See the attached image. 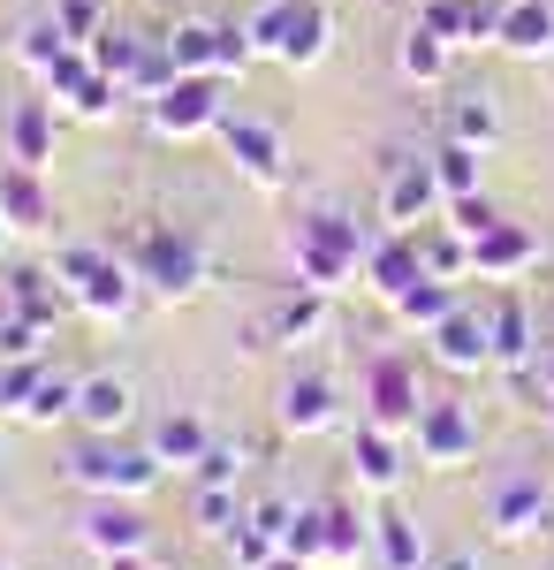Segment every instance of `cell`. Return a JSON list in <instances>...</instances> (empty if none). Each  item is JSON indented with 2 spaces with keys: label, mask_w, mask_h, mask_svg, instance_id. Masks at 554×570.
Segmentation results:
<instances>
[{
  "label": "cell",
  "mask_w": 554,
  "mask_h": 570,
  "mask_svg": "<svg viewBox=\"0 0 554 570\" xmlns=\"http://www.w3.org/2000/svg\"><path fill=\"white\" fill-rule=\"evenodd\" d=\"M426 570H478V556H441V563H426Z\"/></svg>",
  "instance_id": "obj_44"
},
{
  "label": "cell",
  "mask_w": 554,
  "mask_h": 570,
  "mask_svg": "<svg viewBox=\"0 0 554 570\" xmlns=\"http://www.w3.org/2000/svg\"><path fill=\"white\" fill-rule=\"evenodd\" d=\"M0 305L53 335V312H61V297H53V266H16V274L0 282Z\"/></svg>",
  "instance_id": "obj_22"
},
{
  "label": "cell",
  "mask_w": 554,
  "mask_h": 570,
  "mask_svg": "<svg viewBox=\"0 0 554 570\" xmlns=\"http://www.w3.org/2000/svg\"><path fill=\"white\" fill-rule=\"evenodd\" d=\"M198 532H236L244 525V510H236V487H198Z\"/></svg>",
  "instance_id": "obj_38"
},
{
  "label": "cell",
  "mask_w": 554,
  "mask_h": 570,
  "mask_svg": "<svg viewBox=\"0 0 554 570\" xmlns=\"http://www.w3.org/2000/svg\"><path fill=\"white\" fill-rule=\"evenodd\" d=\"M532 259H540V236L516 220H494L486 236H471V274H486V282H516Z\"/></svg>",
  "instance_id": "obj_13"
},
{
  "label": "cell",
  "mask_w": 554,
  "mask_h": 570,
  "mask_svg": "<svg viewBox=\"0 0 554 570\" xmlns=\"http://www.w3.org/2000/svg\"><path fill=\"white\" fill-rule=\"evenodd\" d=\"M327 39H335V23H327L319 0H274V8L251 23V46L274 53L281 69H311V61L327 53Z\"/></svg>",
  "instance_id": "obj_4"
},
{
  "label": "cell",
  "mask_w": 554,
  "mask_h": 570,
  "mask_svg": "<svg viewBox=\"0 0 554 570\" xmlns=\"http://www.w3.org/2000/svg\"><path fill=\"white\" fill-rule=\"evenodd\" d=\"M319 327H327V289H304L297 282V297L274 312V335H281V343H304V335H319Z\"/></svg>",
  "instance_id": "obj_33"
},
{
  "label": "cell",
  "mask_w": 554,
  "mask_h": 570,
  "mask_svg": "<svg viewBox=\"0 0 554 570\" xmlns=\"http://www.w3.org/2000/svg\"><path fill=\"white\" fill-rule=\"evenodd\" d=\"M547 8H554V0H547Z\"/></svg>",
  "instance_id": "obj_49"
},
{
  "label": "cell",
  "mask_w": 554,
  "mask_h": 570,
  "mask_svg": "<svg viewBox=\"0 0 554 570\" xmlns=\"http://www.w3.org/2000/svg\"><path fill=\"white\" fill-rule=\"evenodd\" d=\"M220 145H228V160H236L258 190H274V183H281V130H274V122L228 115V122H220Z\"/></svg>",
  "instance_id": "obj_12"
},
{
  "label": "cell",
  "mask_w": 554,
  "mask_h": 570,
  "mask_svg": "<svg viewBox=\"0 0 554 570\" xmlns=\"http://www.w3.org/2000/svg\"><path fill=\"white\" fill-rule=\"evenodd\" d=\"M61 107H69V115H85V122H107V115L122 107V85H115L107 69H85V77H77V91H69Z\"/></svg>",
  "instance_id": "obj_36"
},
{
  "label": "cell",
  "mask_w": 554,
  "mask_h": 570,
  "mask_svg": "<svg viewBox=\"0 0 554 570\" xmlns=\"http://www.w3.org/2000/svg\"><path fill=\"white\" fill-rule=\"evenodd\" d=\"M373 244H380V236L357 228L349 214H335V206H319V214H304L297 228H289V252H297V282L304 289H342V282L365 266Z\"/></svg>",
  "instance_id": "obj_1"
},
{
  "label": "cell",
  "mask_w": 554,
  "mask_h": 570,
  "mask_svg": "<svg viewBox=\"0 0 554 570\" xmlns=\"http://www.w3.org/2000/svg\"><path fill=\"white\" fill-rule=\"evenodd\" d=\"M0 252H8V220H0Z\"/></svg>",
  "instance_id": "obj_46"
},
{
  "label": "cell",
  "mask_w": 554,
  "mask_h": 570,
  "mask_svg": "<svg viewBox=\"0 0 554 570\" xmlns=\"http://www.w3.org/2000/svg\"><path fill=\"white\" fill-rule=\"evenodd\" d=\"M266 570H319V563H304V556H289V548H281V556H274Z\"/></svg>",
  "instance_id": "obj_43"
},
{
  "label": "cell",
  "mask_w": 554,
  "mask_h": 570,
  "mask_svg": "<svg viewBox=\"0 0 554 570\" xmlns=\"http://www.w3.org/2000/svg\"><path fill=\"white\" fill-rule=\"evenodd\" d=\"M53 282H69V297H77L91 320H122L129 297H137V274H129L115 252H99V244H69V252H53Z\"/></svg>",
  "instance_id": "obj_2"
},
{
  "label": "cell",
  "mask_w": 554,
  "mask_h": 570,
  "mask_svg": "<svg viewBox=\"0 0 554 570\" xmlns=\"http://www.w3.org/2000/svg\"><path fill=\"white\" fill-rule=\"evenodd\" d=\"M0 220L8 228H46L53 220V198H46V183H39V168H0Z\"/></svg>",
  "instance_id": "obj_23"
},
{
  "label": "cell",
  "mask_w": 554,
  "mask_h": 570,
  "mask_svg": "<svg viewBox=\"0 0 554 570\" xmlns=\"http://www.w3.org/2000/svg\"><path fill=\"white\" fill-rule=\"evenodd\" d=\"M349 472H357V487H373V494H395V480H403V456H395V434L365 419V426L349 434Z\"/></svg>",
  "instance_id": "obj_19"
},
{
  "label": "cell",
  "mask_w": 554,
  "mask_h": 570,
  "mask_svg": "<svg viewBox=\"0 0 554 570\" xmlns=\"http://www.w3.org/2000/svg\"><path fill=\"white\" fill-rule=\"evenodd\" d=\"M418 274H426V252H418V236H410V228H395V236H380V244L365 252V282L380 289L387 305H395Z\"/></svg>",
  "instance_id": "obj_15"
},
{
  "label": "cell",
  "mask_w": 554,
  "mask_h": 570,
  "mask_svg": "<svg viewBox=\"0 0 554 570\" xmlns=\"http://www.w3.org/2000/svg\"><path fill=\"white\" fill-rule=\"evenodd\" d=\"M410 434H418V456H426L433 472H456V464L478 456V419H471L464 403H426Z\"/></svg>",
  "instance_id": "obj_7"
},
{
  "label": "cell",
  "mask_w": 554,
  "mask_h": 570,
  "mask_svg": "<svg viewBox=\"0 0 554 570\" xmlns=\"http://www.w3.org/2000/svg\"><path fill=\"white\" fill-rule=\"evenodd\" d=\"M486 327H494V365L502 373H532L540 365V343H532V312H524V297H494V312H486Z\"/></svg>",
  "instance_id": "obj_18"
},
{
  "label": "cell",
  "mask_w": 554,
  "mask_h": 570,
  "mask_svg": "<svg viewBox=\"0 0 554 570\" xmlns=\"http://www.w3.org/2000/svg\"><path fill=\"white\" fill-rule=\"evenodd\" d=\"M433 357H441L448 373H486V365H494V327H486L478 312L456 305L441 327H433Z\"/></svg>",
  "instance_id": "obj_14"
},
{
  "label": "cell",
  "mask_w": 554,
  "mask_h": 570,
  "mask_svg": "<svg viewBox=\"0 0 554 570\" xmlns=\"http://www.w3.org/2000/svg\"><path fill=\"white\" fill-rule=\"evenodd\" d=\"M152 107V130L160 137H206V130H220L228 122V107H220V77H175L160 99H145Z\"/></svg>",
  "instance_id": "obj_6"
},
{
  "label": "cell",
  "mask_w": 554,
  "mask_h": 570,
  "mask_svg": "<svg viewBox=\"0 0 554 570\" xmlns=\"http://www.w3.org/2000/svg\"><path fill=\"white\" fill-rule=\"evenodd\" d=\"M335 419H342V395H335L327 373H297V381L281 389V426H289V434H327Z\"/></svg>",
  "instance_id": "obj_16"
},
{
  "label": "cell",
  "mask_w": 554,
  "mask_h": 570,
  "mask_svg": "<svg viewBox=\"0 0 554 570\" xmlns=\"http://www.w3.org/2000/svg\"><path fill=\"white\" fill-rule=\"evenodd\" d=\"M395 69H403L410 85H441V77H448V39H441L433 23L403 31V46H395Z\"/></svg>",
  "instance_id": "obj_28"
},
{
  "label": "cell",
  "mask_w": 554,
  "mask_h": 570,
  "mask_svg": "<svg viewBox=\"0 0 554 570\" xmlns=\"http://www.w3.org/2000/svg\"><path fill=\"white\" fill-rule=\"evenodd\" d=\"M69 480L85 494H107V502H137L145 487L160 480V456L152 449H122L115 434H91L77 456H69Z\"/></svg>",
  "instance_id": "obj_3"
},
{
  "label": "cell",
  "mask_w": 554,
  "mask_h": 570,
  "mask_svg": "<svg viewBox=\"0 0 554 570\" xmlns=\"http://www.w3.org/2000/svg\"><path fill=\"white\" fill-rule=\"evenodd\" d=\"M494 206H486V190H471V198H448V228H456V236H486V228H494Z\"/></svg>",
  "instance_id": "obj_41"
},
{
  "label": "cell",
  "mask_w": 554,
  "mask_h": 570,
  "mask_svg": "<svg viewBox=\"0 0 554 570\" xmlns=\"http://www.w3.org/2000/svg\"><path fill=\"white\" fill-rule=\"evenodd\" d=\"M53 16H61V31H69L77 46H91L99 31H107V8H99V0H53Z\"/></svg>",
  "instance_id": "obj_39"
},
{
  "label": "cell",
  "mask_w": 554,
  "mask_h": 570,
  "mask_svg": "<svg viewBox=\"0 0 554 570\" xmlns=\"http://www.w3.org/2000/svg\"><path fill=\"white\" fill-rule=\"evenodd\" d=\"M129 274H137L152 297L182 305V297H198V282H206V252H198L190 236H175V228H145V236H137Z\"/></svg>",
  "instance_id": "obj_5"
},
{
  "label": "cell",
  "mask_w": 554,
  "mask_h": 570,
  "mask_svg": "<svg viewBox=\"0 0 554 570\" xmlns=\"http://www.w3.org/2000/svg\"><path fill=\"white\" fill-rule=\"evenodd\" d=\"M433 176H441V198H471V190H478V153L448 137V145L433 153Z\"/></svg>",
  "instance_id": "obj_37"
},
{
  "label": "cell",
  "mask_w": 554,
  "mask_h": 570,
  "mask_svg": "<svg viewBox=\"0 0 554 570\" xmlns=\"http://www.w3.org/2000/svg\"><path fill=\"white\" fill-rule=\"evenodd\" d=\"M418 252H426V274L433 282H464L471 274V236H456V228H418Z\"/></svg>",
  "instance_id": "obj_32"
},
{
  "label": "cell",
  "mask_w": 554,
  "mask_h": 570,
  "mask_svg": "<svg viewBox=\"0 0 554 570\" xmlns=\"http://www.w3.org/2000/svg\"><path fill=\"white\" fill-rule=\"evenodd\" d=\"M8 160L16 168H46L53 160V99H16V115H8Z\"/></svg>",
  "instance_id": "obj_20"
},
{
  "label": "cell",
  "mask_w": 554,
  "mask_h": 570,
  "mask_svg": "<svg viewBox=\"0 0 554 570\" xmlns=\"http://www.w3.org/2000/svg\"><path fill=\"white\" fill-rule=\"evenodd\" d=\"M0 282H8V274H0Z\"/></svg>",
  "instance_id": "obj_47"
},
{
  "label": "cell",
  "mask_w": 554,
  "mask_h": 570,
  "mask_svg": "<svg viewBox=\"0 0 554 570\" xmlns=\"http://www.w3.org/2000/svg\"><path fill=\"white\" fill-rule=\"evenodd\" d=\"M365 403H373V426L387 434H403V426H418V373H410V357H373V373H365Z\"/></svg>",
  "instance_id": "obj_9"
},
{
  "label": "cell",
  "mask_w": 554,
  "mask_h": 570,
  "mask_svg": "<svg viewBox=\"0 0 554 570\" xmlns=\"http://www.w3.org/2000/svg\"><path fill=\"white\" fill-rule=\"evenodd\" d=\"M448 312H456V282H433V274H418V282L395 297V320H403V327H418V335H433Z\"/></svg>",
  "instance_id": "obj_26"
},
{
  "label": "cell",
  "mask_w": 554,
  "mask_h": 570,
  "mask_svg": "<svg viewBox=\"0 0 554 570\" xmlns=\"http://www.w3.org/2000/svg\"><path fill=\"white\" fill-rule=\"evenodd\" d=\"M418 8H426V0H418Z\"/></svg>",
  "instance_id": "obj_48"
},
{
  "label": "cell",
  "mask_w": 554,
  "mask_h": 570,
  "mask_svg": "<svg viewBox=\"0 0 554 570\" xmlns=\"http://www.w3.org/2000/svg\"><path fill=\"white\" fill-rule=\"evenodd\" d=\"M168 53L182 77H220V53H228V23H175Z\"/></svg>",
  "instance_id": "obj_24"
},
{
  "label": "cell",
  "mask_w": 554,
  "mask_h": 570,
  "mask_svg": "<svg viewBox=\"0 0 554 570\" xmlns=\"http://www.w3.org/2000/svg\"><path fill=\"white\" fill-rule=\"evenodd\" d=\"M448 137H456V145H471V153H486V145L502 137V115H494V99H486V91H464V99L448 107Z\"/></svg>",
  "instance_id": "obj_29"
},
{
  "label": "cell",
  "mask_w": 554,
  "mask_h": 570,
  "mask_svg": "<svg viewBox=\"0 0 554 570\" xmlns=\"http://www.w3.org/2000/svg\"><path fill=\"white\" fill-rule=\"evenodd\" d=\"M319 518H327V556H319V563L327 570H349L357 563V556H365V540H373V525H365V518H357V510H319Z\"/></svg>",
  "instance_id": "obj_31"
},
{
  "label": "cell",
  "mask_w": 554,
  "mask_h": 570,
  "mask_svg": "<svg viewBox=\"0 0 554 570\" xmlns=\"http://www.w3.org/2000/svg\"><path fill=\"white\" fill-rule=\"evenodd\" d=\"M129 411H137V395H129L122 373H91V381H77V426H85V434H122Z\"/></svg>",
  "instance_id": "obj_17"
},
{
  "label": "cell",
  "mask_w": 554,
  "mask_h": 570,
  "mask_svg": "<svg viewBox=\"0 0 554 570\" xmlns=\"http://www.w3.org/2000/svg\"><path fill=\"white\" fill-rule=\"evenodd\" d=\"M373 548H380V570H426V532H418V518H403V510H380L373 518Z\"/></svg>",
  "instance_id": "obj_25"
},
{
  "label": "cell",
  "mask_w": 554,
  "mask_h": 570,
  "mask_svg": "<svg viewBox=\"0 0 554 570\" xmlns=\"http://www.w3.org/2000/svg\"><path fill=\"white\" fill-rule=\"evenodd\" d=\"M85 548L99 556V563H115V556H145L152 548V525L137 518V502H91L85 510Z\"/></svg>",
  "instance_id": "obj_10"
},
{
  "label": "cell",
  "mask_w": 554,
  "mask_h": 570,
  "mask_svg": "<svg viewBox=\"0 0 554 570\" xmlns=\"http://www.w3.org/2000/svg\"><path fill=\"white\" fill-rule=\"evenodd\" d=\"M547 518H554V502H547V480L540 472H510V480H494V494H486V525L502 532V540H532Z\"/></svg>",
  "instance_id": "obj_8"
},
{
  "label": "cell",
  "mask_w": 554,
  "mask_h": 570,
  "mask_svg": "<svg viewBox=\"0 0 554 570\" xmlns=\"http://www.w3.org/2000/svg\"><path fill=\"white\" fill-rule=\"evenodd\" d=\"M494 46H510L516 61L554 53V8H547V0H510V8H502V39H494Z\"/></svg>",
  "instance_id": "obj_21"
},
{
  "label": "cell",
  "mask_w": 554,
  "mask_h": 570,
  "mask_svg": "<svg viewBox=\"0 0 554 570\" xmlns=\"http://www.w3.org/2000/svg\"><path fill=\"white\" fill-rule=\"evenodd\" d=\"M107 570H152V563H145V556H115Z\"/></svg>",
  "instance_id": "obj_45"
},
{
  "label": "cell",
  "mask_w": 554,
  "mask_h": 570,
  "mask_svg": "<svg viewBox=\"0 0 554 570\" xmlns=\"http://www.w3.org/2000/svg\"><path fill=\"white\" fill-rule=\"evenodd\" d=\"M145 46H152V39H137V31H122V23H107L85 53H91V69H107V77L129 91V85H137V69H145Z\"/></svg>",
  "instance_id": "obj_27"
},
{
  "label": "cell",
  "mask_w": 554,
  "mask_h": 570,
  "mask_svg": "<svg viewBox=\"0 0 554 570\" xmlns=\"http://www.w3.org/2000/svg\"><path fill=\"white\" fill-rule=\"evenodd\" d=\"M206 426H198V419H160V426H152V456H160V464H198V456H206Z\"/></svg>",
  "instance_id": "obj_34"
},
{
  "label": "cell",
  "mask_w": 554,
  "mask_h": 570,
  "mask_svg": "<svg viewBox=\"0 0 554 570\" xmlns=\"http://www.w3.org/2000/svg\"><path fill=\"white\" fill-rule=\"evenodd\" d=\"M69 31H61V16H23V31H16V53H23V69H53V61H61V53H69Z\"/></svg>",
  "instance_id": "obj_30"
},
{
  "label": "cell",
  "mask_w": 554,
  "mask_h": 570,
  "mask_svg": "<svg viewBox=\"0 0 554 570\" xmlns=\"http://www.w3.org/2000/svg\"><path fill=\"white\" fill-rule=\"evenodd\" d=\"M540 389H547V403H554V343H540Z\"/></svg>",
  "instance_id": "obj_42"
},
{
  "label": "cell",
  "mask_w": 554,
  "mask_h": 570,
  "mask_svg": "<svg viewBox=\"0 0 554 570\" xmlns=\"http://www.w3.org/2000/svg\"><path fill=\"white\" fill-rule=\"evenodd\" d=\"M23 419H31V426H61V419H77V381H69V373H46L39 389H31V403H23Z\"/></svg>",
  "instance_id": "obj_35"
},
{
  "label": "cell",
  "mask_w": 554,
  "mask_h": 570,
  "mask_svg": "<svg viewBox=\"0 0 554 570\" xmlns=\"http://www.w3.org/2000/svg\"><path fill=\"white\" fill-rule=\"evenodd\" d=\"M190 472H198L206 487H236V480H244V449H228V441H206V456H198Z\"/></svg>",
  "instance_id": "obj_40"
},
{
  "label": "cell",
  "mask_w": 554,
  "mask_h": 570,
  "mask_svg": "<svg viewBox=\"0 0 554 570\" xmlns=\"http://www.w3.org/2000/svg\"><path fill=\"white\" fill-rule=\"evenodd\" d=\"M441 206H448V198H441V176H433V160H395V168H387L380 214L395 220V228H418V220H433Z\"/></svg>",
  "instance_id": "obj_11"
}]
</instances>
